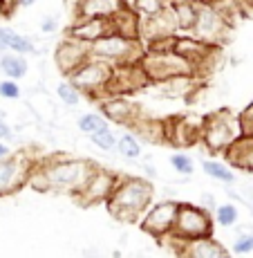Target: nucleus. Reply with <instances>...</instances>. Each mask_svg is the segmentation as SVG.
Listing matches in <instances>:
<instances>
[{"mask_svg": "<svg viewBox=\"0 0 253 258\" xmlns=\"http://www.w3.org/2000/svg\"><path fill=\"white\" fill-rule=\"evenodd\" d=\"M9 49L12 52H18V54H36V45H34V41L32 38H27V36H23V34H18V32H9Z\"/></svg>", "mask_w": 253, "mask_h": 258, "instance_id": "obj_31", "label": "nucleus"}, {"mask_svg": "<svg viewBox=\"0 0 253 258\" xmlns=\"http://www.w3.org/2000/svg\"><path fill=\"white\" fill-rule=\"evenodd\" d=\"M177 211H180V202H177V200L152 202L137 225L141 227L143 234L152 236L157 242H161L163 238H168L173 231H175Z\"/></svg>", "mask_w": 253, "mask_h": 258, "instance_id": "obj_8", "label": "nucleus"}, {"mask_svg": "<svg viewBox=\"0 0 253 258\" xmlns=\"http://www.w3.org/2000/svg\"><path fill=\"white\" fill-rule=\"evenodd\" d=\"M76 126H78V131H81L83 135H92V133H97V131L110 128L108 126V119L103 117L101 112H86V115L78 117Z\"/></svg>", "mask_w": 253, "mask_h": 258, "instance_id": "obj_28", "label": "nucleus"}, {"mask_svg": "<svg viewBox=\"0 0 253 258\" xmlns=\"http://www.w3.org/2000/svg\"><path fill=\"white\" fill-rule=\"evenodd\" d=\"M152 202H155V186H152L150 177L146 180L139 175H121L117 188L108 198L106 207L115 220L123 222V225H132V222L141 220V216Z\"/></svg>", "mask_w": 253, "mask_h": 258, "instance_id": "obj_2", "label": "nucleus"}, {"mask_svg": "<svg viewBox=\"0 0 253 258\" xmlns=\"http://www.w3.org/2000/svg\"><path fill=\"white\" fill-rule=\"evenodd\" d=\"M34 162L36 160L27 155H16V153L0 162V198H7L12 193L21 191L23 186H27Z\"/></svg>", "mask_w": 253, "mask_h": 258, "instance_id": "obj_11", "label": "nucleus"}, {"mask_svg": "<svg viewBox=\"0 0 253 258\" xmlns=\"http://www.w3.org/2000/svg\"><path fill=\"white\" fill-rule=\"evenodd\" d=\"M213 227H215V216L202 205H191V202H180V211H177V222L173 236L182 238V240H195V238L213 236Z\"/></svg>", "mask_w": 253, "mask_h": 258, "instance_id": "obj_6", "label": "nucleus"}, {"mask_svg": "<svg viewBox=\"0 0 253 258\" xmlns=\"http://www.w3.org/2000/svg\"><path fill=\"white\" fill-rule=\"evenodd\" d=\"M182 256L188 258H226L231 256V251L217 240L215 236H204V238H195L188 240L182 249Z\"/></svg>", "mask_w": 253, "mask_h": 258, "instance_id": "obj_20", "label": "nucleus"}, {"mask_svg": "<svg viewBox=\"0 0 253 258\" xmlns=\"http://www.w3.org/2000/svg\"><path fill=\"white\" fill-rule=\"evenodd\" d=\"M146 54V45L141 41H132L117 32L106 34L103 38L92 43V56L110 63V66H123V63H139Z\"/></svg>", "mask_w": 253, "mask_h": 258, "instance_id": "obj_4", "label": "nucleus"}, {"mask_svg": "<svg viewBox=\"0 0 253 258\" xmlns=\"http://www.w3.org/2000/svg\"><path fill=\"white\" fill-rule=\"evenodd\" d=\"M197 3H200V5H217L220 0H197Z\"/></svg>", "mask_w": 253, "mask_h": 258, "instance_id": "obj_45", "label": "nucleus"}, {"mask_svg": "<svg viewBox=\"0 0 253 258\" xmlns=\"http://www.w3.org/2000/svg\"><path fill=\"white\" fill-rule=\"evenodd\" d=\"M18 7H21V5H18V0H0V16L9 18Z\"/></svg>", "mask_w": 253, "mask_h": 258, "instance_id": "obj_37", "label": "nucleus"}, {"mask_svg": "<svg viewBox=\"0 0 253 258\" xmlns=\"http://www.w3.org/2000/svg\"><path fill=\"white\" fill-rule=\"evenodd\" d=\"M112 68L115 66L101 61V58L90 56L81 68H76V70L69 74L67 79L83 94H88L90 99L101 101L103 97H108V88H110V79H112Z\"/></svg>", "mask_w": 253, "mask_h": 258, "instance_id": "obj_5", "label": "nucleus"}, {"mask_svg": "<svg viewBox=\"0 0 253 258\" xmlns=\"http://www.w3.org/2000/svg\"><path fill=\"white\" fill-rule=\"evenodd\" d=\"M237 207L235 202H226V205H220L215 209V222L220 227H233L237 222Z\"/></svg>", "mask_w": 253, "mask_h": 258, "instance_id": "obj_32", "label": "nucleus"}, {"mask_svg": "<svg viewBox=\"0 0 253 258\" xmlns=\"http://www.w3.org/2000/svg\"><path fill=\"white\" fill-rule=\"evenodd\" d=\"M14 155V153H12V148H9L7 146V144H5L3 140H0V162H3V160H7V157H12Z\"/></svg>", "mask_w": 253, "mask_h": 258, "instance_id": "obj_41", "label": "nucleus"}, {"mask_svg": "<svg viewBox=\"0 0 253 258\" xmlns=\"http://www.w3.org/2000/svg\"><path fill=\"white\" fill-rule=\"evenodd\" d=\"M253 251V234L246 231V234H240L237 240L233 242V254H251Z\"/></svg>", "mask_w": 253, "mask_h": 258, "instance_id": "obj_35", "label": "nucleus"}, {"mask_svg": "<svg viewBox=\"0 0 253 258\" xmlns=\"http://www.w3.org/2000/svg\"><path fill=\"white\" fill-rule=\"evenodd\" d=\"M110 23H112V32L121 34L126 38H132V41H141V16L130 5L119 9L115 16L110 18Z\"/></svg>", "mask_w": 253, "mask_h": 258, "instance_id": "obj_21", "label": "nucleus"}, {"mask_svg": "<svg viewBox=\"0 0 253 258\" xmlns=\"http://www.w3.org/2000/svg\"><path fill=\"white\" fill-rule=\"evenodd\" d=\"M202 171H204L211 180L222 182V184H231V182H235L233 166L231 164H222V162H217V160H204L202 162Z\"/></svg>", "mask_w": 253, "mask_h": 258, "instance_id": "obj_25", "label": "nucleus"}, {"mask_svg": "<svg viewBox=\"0 0 253 258\" xmlns=\"http://www.w3.org/2000/svg\"><path fill=\"white\" fill-rule=\"evenodd\" d=\"M97 164L83 157H47V160L34 162V168L29 173L27 186L38 193L58 191L76 198L86 182L90 180Z\"/></svg>", "mask_w": 253, "mask_h": 258, "instance_id": "obj_1", "label": "nucleus"}, {"mask_svg": "<svg viewBox=\"0 0 253 258\" xmlns=\"http://www.w3.org/2000/svg\"><path fill=\"white\" fill-rule=\"evenodd\" d=\"M101 115L108 121L130 128L141 117V108L137 101H132L130 94H108L101 99Z\"/></svg>", "mask_w": 253, "mask_h": 258, "instance_id": "obj_14", "label": "nucleus"}, {"mask_svg": "<svg viewBox=\"0 0 253 258\" xmlns=\"http://www.w3.org/2000/svg\"><path fill=\"white\" fill-rule=\"evenodd\" d=\"M143 171H146V175L150 177V180H152V177H157V171H155V166H152V164H143Z\"/></svg>", "mask_w": 253, "mask_h": 258, "instance_id": "obj_43", "label": "nucleus"}, {"mask_svg": "<svg viewBox=\"0 0 253 258\" xmlns=\"http://www.w3.org/2000/svg\"><path fill=\"white\" fill-rule=\"evenodd\" d=\"M171 3L173 0H128V5H130L141 18L157 16V14H161L163 9L171 7Z\"/></svg>", "mask_w": 253, "mask_h": 258, "instance_id": "obj_26", "label": "nucleus"}, {"mask_svg": "<svg viewBox=\"0 0 253 258\" xmlns=\"http://www.w3.org/2000/svg\"><path fill=\"white\" fill-rule=\"evenodd\" d=\"M18 5L21 7H32V5H36V0H18Z\"/></svg>", "mask_w": 253, "mask_h": 258, "instance_id": "obj_44", "label": "nucleus"}, {"mask_svg": "<svg viewBox=\"0 0 253 258\" xmlns=\"http://www.w3.org/2000/svg\"><path fill=\"white\" fill-rule=\"evenodd\" d=\"M92 56V43L78 41L74 36H67L54 47V66L63 77H69L76 68H81L88 58Z\"/></svg>", "mask_w": 253, "mask_h": 258, "instance_id": "obj_12", "label": "nucleus"}, {"mask_svg": "<svg viewBox=\"0 0 253 258\" xmlns=\"http://www.w3.org/2000/svg\"><path fill=\"white\" fill-rule=\"evenodd\" d=\"M0 72L9 79H23L25 74L29 72V63L25 58V54H18V52H3L0 54Z\"/></svg>", "mask_w": 253, "mask_h": 258, "instance_id": "obj_24", "label": "nucleus"}, {"mask_svg": "<svg viewBox=\"0 0 253 258\" xmlns=\"http://www.w3.org/2000/svg\"><path fill=\"white\" fill-rule=\"evenodd\" d=\"M150 77L143 70L141 61L139 63H123V66H115L112 68V79H110V88L108 94H132L139 92L148 86Z\"/></svg>", "mask_w": 253, "mask_h": 258, "instance_id": "obj_13", "label": "nucleus"}, {"mask_svg": "<svg viewBox=\"0 0 253 258\" xmlns=\"http://www.w3.org/2000/svg\"><path fill=\"white\" fill-rule=\"evenodd\" d=\"M14 137V131L9 128V123L5 119H0V140H12Z\"/></svg>", "mask_w": 253, "mask_h": 258, "instance_id": "obj_40", "label": "nucleus"}, {"mask_svg": "<svg viewBox=\"0 0 253 258\" xmlns=\"http://www.w3.org/2000/svg\"><path fill=\"white\" fill-rule=\"evenodd\" d=\"M222 155H224L226 164H231L233 168L244 171V173H253V135L242 133Z\"/></svg>", "mask_w": 253, "mask_h": 258, "instance_id": "obj_18", "label": "nucleus"}, {"mask_svg": "<svg viewBox=\"0 0 253 258\" xmlns=\"http://www.w3.org/2000/svg\"><path fill=\"white\" fill-rule=\"evenodd\" d=\"M240 135H242L240 119L233 115L231 110H226V108L211 112V115L202 119L200 144H204V148L208 153H213V155L215 153H224Z\"/></svg>", "mask_w": 253, "mask_h": 258, "instance_id": "obj_3", "label": "nucleus"}, {"mask_svg": "<svg viewBox=\"0 0 253 258\" xmlns=\"http://www.w3.org/2000/svg\"><path fill=\"white\" fill-rule=\"evenodd\" d=\"M81 90H78L76 86H74L72 81H61L56 86V97L61 99L63 103H65V106H69V108H74V106H78V103H81Z\"/></svg>", "mask_w": 253, "mask_h": 258, "instance_id": "obj_29", "label": "nucleus"}, {"mask_svg": "<svg viewBox=\"0 0 253 258\" xmlns=\"http://www.w3.org/2000/svg\"><path fill=\"white\" fill-rule=\"evenodd\" d=\"M41 29H43V32H45V34H54V32H56V18L47 16L45 21L41 23Z\"/></svg>", "mask_w": 253, "mask_h": 258, "instance_id": "obj_39", "label": "nucleus"}, {"mask_svg": "<svg viewBox=\"0 0 253 258\" xmlns=\"http://www.w3.org/2000/svg\"><path fill=\"white\" fill-rule=\"evenodd\" d=\"M117 153L123 160H139L141 157V142H139V137L135 133L121 135L117 142Z\"/></svg>", "mask_w": 253, "mask_h": 258, "instance_id": "obj_27", "label": "nucleus"}, {"mask_svg": "<svg viewBox=\"0 0 253 258\" xmlns=\"http://www.w3.org/2000/svg\"><path fill=\"white\" fill-rule=\"evenodd\" d=\"M90 137V142L94 144L97 148H101V151H106V153H110V151H115L117 148V135L110 131V128H103V131H97V133H92V135H88Z\"/></svg>", "mask_w": 253, "mask_h": 258, "instance_id": "obj_30", "label": "nucleus"}, {"mask_svg": "<svg viewBox=\"0 0 253 258\" xmlns=\"http://www.w3.org/2000/svg\"><path fill=\"white\" fill-rule=\"evenodd\" d=\"M126 5L128 0H76L74 18H112Z\"/></svg>", "mask_w": 253, "mask_h": 258, "instance_id": "obj_19", "label": "nucleus"}, {"mask_svg": "<svg viewBox=\"0 0 253 258\" xmlns=\"http://www.w3.org/2000/svg\"><path fill=\"white\" fill-rule=\"evenodd\" d=\"M180 34L177 21L173 16V9H163L161 14L150 18H141V43L148 45L152 41H159V38H171Z\"/></svg>", "mask_w": 253, "mask_h": 258, "instance_id": "obj_16", "label": "nucleus"}, {"mask_svg": "<svg viewBox=\"0 0 253 258\" xmlns=\"http://www.w3.org/2000/svg\"><path fill=\"white\" fill-rule=\"evenodd\" d=\"M130 131L139 135V140L148 144H166V119L157 117H139L130 126Z\"/></svg>", "mask_w": 253, "mask_h": 258, "instance_id": "obj_22", "label": "nucleus"}, {"mask_svg": "<svg viewBox=\"0 0 253 258\" xmlns=\"http://www.w3.org/2000/svg\"><path fill=\"white\" fill-rule=\"evenodd\" d=\"M173 16L177 21V27H180V34H191L193 27L197 23V12H200V3L197 0H173L171 3Z\"/></svg>", "mask_w": 253, "mask_h": 258, "instance_id": "obj_23", "label": "nucleus"}, {"mask_svg": "<svg viewBox=\"0 0 253 258\" xmlns=\"http://www.w3.org/2000/svg\"><path fill=\"white\" fill-rule=\"evenodd\" d=\"M202 140V119L193 117H171L166 119V144L173 146H193Z\"/></svg>", "mask_w": 253, "mask_h": 258, "instance_id": "obj_15", "label": "nucleus"}, {"mask_svg": "<svg viewBox=\"0 0 253 258\" xmlns=\"http://www.w3.org/2000/svg\"><path fill=\"white\" fill-rule=\"evenodd\" d=\"M119 173L108 171V168H94V173L90 175V180L86 182V186L81 188L74 200L81 207H90V205H106L108 198L112 196V191L119 184Z\"/></svg>", "mask_w": 253, "mask_h": 258, "instance_id": "obj_10", "label": "nucleus"}, {"mask_svg": "<svg viewBox=\"0 0 253 258\" xmlns=\"http://www.w3.org/2000/svg\"><path fill=\"white\" fill-rule=\"evenodd\" d=\"M9 27H0V54L9 52Z\"/></svg>", "mask_w": 253, "mask_h": 258, "instance_id": "obj_38", "label": "nucleus"}, {"mask_svg": "<svg viewBox=\"0 0 253 258\" xmlns=\"http://www.w3.org/2000/svg\"><path fill=\"white\" fill-rule=\"evenodd\" d=\"M141 66L152 83H163L173 77H180V74H195L191 63L184 56H180L175 49H163V52H148L146 49Z\"/></svg>", "mask_w": 253, "mask_h": 258, "instance_id": "obj_7", "label": "nucleus"}, {"mask_svg": "<svg viewBox=\"0 0 253 258\" xmlns=\"http://www.w3.org/2000/svg\"><path fill=\"white\" fill-rule=\"evenodd\" d=\"M233 25L217 12V7L213 5H200V12H197V23L193 27L191 34H195L197 38L211 43V45H224L231 36Z\"/></svg>", "mask_w": 253, "mask_h": 258, "instance_id": "obj_9", "label": "nucleus"}, {"mask_svg": "<svg viewBox=\"0 0 253 258\" xmlns=\"http://www.w3.org/2000/svg\"><path fill=\"white\" fill-rule=\"evenodd\" d=\"M202 207H215V198L213 196H208V193H204V196H202Z\"/></svg>", "mask_w": 253, "mask_h": 258, "instance_id": "obj_42", "label": "nucleus"}, {"mask_svg": "<svg viewBox=\"0 0 253 258\" xmlns=\"http://www.w3.org/2000/svg\"><path fill=\"white\" fill-rule=\"evenodd\" d=\"M0 97L3 99H9V101H14V99H21V86L16 83V79H5V81H0Z\"/></svg>", "mask_w": 253, "mask_h": 258, "instance_id": "obj_34", "label": "nucleus"}, {"mask_svg": "<svg viewBox=\"0 0 253 258\" xmlns=\"http://www.w3.org/2000/svg\"><path fill=\"white\" fill-rule=\"evenodd\" d=\"M168 162H171L173 171L180 173V175H193V171H195V162H193L186 153H173V155L168 157Z\"/></svg>", "mask_w": 253, "mask_h": 258, "instance_id": "obj_33", "label": "nucleus"}, {"mask_svg": "<svg viewBox=\"0 0 253 258\" xmlns=\"http://www.w3.org/2000/svg\"><path fill=\"white\" fill-rule=\"evenodd\" d=\"M112 32L110 18H74L67 27V36H74L78 41L94 43Z\"/></svg>", "mask_w": 253, "mask_h": 258, "instance_id": "obj_17", "label": "nucleus"}, {"mask_svg": "<svg viewBox=\"0 0 253 258\" xmlns=\"http://www.w3.org/2000/svg\"><path fill=\"white\" fill-rule=\"evenodd\" d=\"M237 119H240L242 133H246V135H253V101L240 112V115H237Z\"/></svg>", "mask_w": 253, "mask_h": 258, "instance_id": "obj_36", "label": "nucleus"}]
</instances>
